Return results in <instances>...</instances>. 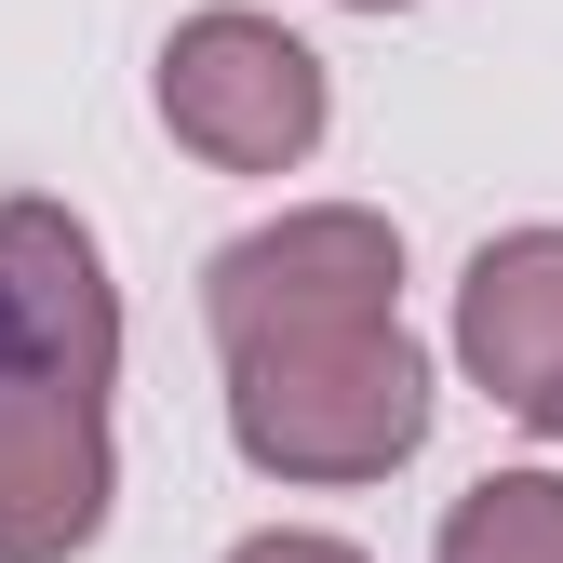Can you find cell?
Segmentation results:
<instances>
[{"instance_id": "obj_1", "label": "cell", "mask_w": 563, "mask_h": 563, "mask_svg": "<svg viewBox=\"0 0 563 563\" xmlns=\"http://www.w3.org/2000/svg\"><path fill=\"white\" fill-rule=\"evenodd\" d=\"M430 430V363L389 322H322L242 349V456L255 470H389Z\"/></svg>"}, {"instance_id": "obj_2", "label": "cell", "mask_w": 563, "mask_h": 563, "mask_svg": "<svg viewBox=\"0 0 563 563\" xmlns=\"http://www.w3.org/2000/svg\"><path fill=\"white\" fill-rule=\"evenodd\" d=\"M162 121L188 134V148L268 175V162H296L322 134V67H309V41H282L255 14H201L162 54Z\"/></svg>"}, {"instance_id": "obj_3", "label": "cell", "mask_w": 563, "mask_h": 563, "mask_svg": "<svg viewBox=\"0 0 563 563\" xmlns=\"http://www.w3.org/2000/svg\"><path fill=\"white\" fill-rule=\"evenodd\" d=\"M389 242L363 216H309V229H282V242H242L216 255V322L229 349H255L268 322L282 335H322V322H389Z\"/></svg>"}, {"instance_id": "obj_4", "label": "cell", "mask_w": 563, "mask_h": 563, "mask_svg": "<svg viewBox=\"0 0 563 563\" xmlns=\"http://www.w3.org/2000/svg\"><path fill=\"white\" fill-rule=\"evenodd\" d=\"M470 363L510 416L563 389V242H497L470 268Z\"/></svg>"}, {"instance_id": "obj_5", "label": "cell", "mask_w": 563, "mask_h": 563, "mask_svg": "<svg viewBox=\"0 0 563 563\" xmlns=\"http://www.w3.org/2000/svg\"><path fill=\"white\" fill-rule=\"evenodd\" d=\"M81 268H95V242L67 229V216H41V201H27V216H0V376L27 363L41 309H54V296H67Z\"/></svg>"}, {"instance_id": "obj_6", "label": "cell", "mask_w": 563, "mask_h": 563, "mask_svg": "<svg viewBox=\"0 0 563 563\" xmlns=\"http://www.w3.org/2000/svg\"><path fill=\"white\" fill-rule=\"evenodd\" d=\"M443 563H563V483L550 470H510V483H483V497L456 510Z\"/></svg>"}, {"instance_id": "obj_7", "label": "cell", "mask_w": 563, "mask_h": 563, "mask_svg": "<svg viewBox=\"0 0 563 563\" xmlns=\"http://www.w3.org/2000/svg\"><path fill=\"white\" fill-rule=\"evenodd\" d=\"M229 563H363V550H335V537H242Z\"/></svg>"}, {"instance_id": "obj_8", "label": "cell", "mask_w": 563, "mask_h": 563, "mask_svg": "<svg viewBox=\"0 0 563 563\" xmlns=\"http://www.w3.org/2000/svg\"><path fill=\"white\" fill-rule=\"evenodd\" d=\"M523 416H537V430H563V389H537V402H523Z\"/></svg>"}, {"instance_id": "obj_9", "label": "cell", "mask_w": 563, "mask_h": 563, "mask_svg": "<svg viewBox=\"0 0 563 563\" xmlns=\"http://www.w3.org/2000/svg\"><path fill=\"white\" fill-rule=\"evenodd\" d=\"M363 14H389V0H363Z\"/></svg>"}]
</instances>
